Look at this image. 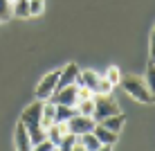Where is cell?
<instances>
[{"instance_id": "obj_1", "label": "cell", "mask_w": 155, "mask_h": 151, "mask_svg": "<svg viewBox=\"0 0 155 151\" xmlns=\"http://www.w3.org/2000/svg\"><path fill=\"white\" fill-rule=\"evenodd\" d=\"M119 86L135 101H140V104H153V90H148V86L144 84V79L130 77V74H128V77H121L119 79Z\"/></svg>"}, {"instance_id": "obj_2", "label": "cell", "mask_w": 155, "mask_h": 151, "mask_svg": "<svg viewBox=\"0 0 155 151\" xmlns=\"http://www.w3.org/2000/svg\"><path fill=\"white\" fill-rule=\"evenodd\" d=\"M115 113H119V106L115 104L113 97L110 95H94V111H92L94 122L104 120L108 115H115Z\"/></svg>"}, {"instance_id": "obj_3", "label": "cell", "mask_w": 155, "mask_h": 151, "mask_svg": "<svg viewBox=\"0 0 155 151\" xmlns=\"http://www.w3.org/2000/svg\"><path fill=\"white\" fill-rule=\"evenodd\" d=\"M41 111H43V99H36L34 104H29L20 113V122L27 126V131H34L41 126Z\"/></svg>"}, {"instance_id": "obj_4", "label": "cell", "mask_w": 155, "mask_h": 151, "mask_svg": "<svg viewBox=\"0 0 155 151\" xmlns=\"http://www.w3.org/2000/svg\"><path fill=\"white\" fill-rule=\"evenodd\" d=\"M65 124H68V131H70V133H74V136H81V133L92 131L97 122H94L92 115H81V113H77V115H72Z\"/></svg>"}, {"instance_id": "obj_5", "label": "cell", "mask_w": 155, "mask_h": 151, "mask_svg": "<svg viewBox=\"0 0 155 151\" xmlns=\"http://www.w3.org/2000/svg\"><path fill=\"white\" fill-rule=\"evenodd\" d=\"M58 72H61V70H54V72L45 74V77L41 79V84L36 86V99H50V97H52V93L56 90Z\"/></svg>"}, {"instance_id": "obj_6", "label": "cell", "mask_w": 155, "mask_h": 151, "mask_svg": "<svg viewBox=\"0 0 155 151\" xmlns=\"http://www.w3.org/2000/svg\"><path fill=\"white\" fill-rule=\"evenodd\" d=\"M54 104H65V106H74L77 104V84L72 86H63V88H56L50 97Z\"/></svg>"}, {"instance_id": "obj_7", "label": "cell", "mask_w": 155, "mask_h": 151, "mask_svg": "<svg viewBox=\"0 0 155 151\" xmlns=\"http://www.w3.org/2000/svg\"><path fill=\"white\" fill-rule=\"evenodd\" d=\"M74 149H85V151H99L104 149V144L97 140V136H94L92 131L88 133H81V136L77 138V144H74Z\"/></svg>"}, {"instance_id": "obj_8", "label": "cell", "mask_w": 155, "mask_h": 151, "mask_svg": "<svg viewBox=\"0 0 155 151\" xmlns=\"http://www.w3.org/2000/svg\"><path fill=\"white\" fill-rule=\"evenodd\" d=\"M79 70L74 63H68L65 68L58 72V81H56V88H63V86H72L74 81H77V77H79Z\"/></svg>"}, {"instance_id": "obj_9", "label": "cell", "mask_w": 155, "mask_h": 151, "mask_svg": "<svg viewBox=\"0 0 155 151\" xmlns=\"http://www.w3.org/2000/svg\"><path fill=\"white\" fill-rule=\"evenodd\" d=\"M92 133L97 136V140H99V142L104 144V149H106V147H113V144L117 142V133H115V131H110V129H106L104 124H99V122L94 124Z\"/></svg>"}, {"instance_id": "obj_10", "label": "cell", "mask_w": 155, "mask_h": 151, "mask_svg": "<svg viewBox=\"0 0 155 151\" xmlns=\"http://www.w3.org/2000/svg\"><path fill=\"white\" fill-rule=\"evenodd\" d=\"M14 140H16V147L20 151H29L31 149V140H29V131L23 122L16 124V133H14Z\"/></svg>"}, {"instance_id": "obj_11", "label": "cell", "mask_w": 155, "mask_h": 151, "mask_svg": "<svg viewBox=\"0 0 155 151\" xmlns=\"http://www.w3.org/2000/svg\"><path fill=\"white\" fill-rule=\"evenodd\" d=\"M124 122H126V115L124 113H115V115H108V117H104V120H99V124H104L106 129H110V131H115V133H119L121 131V126H124Z\"/></svg>"}, {"instance_id": "obj_12", "label": "cell", "mask_w": 155, "mask_h": 151, "mask_svg": "<svg viewBox=\"0 0 155 151\" xmlns=\"http://www.w3.org/2000/svg\"><path fill=\"white\" fill-rule=\"evenodd\" d=\"M54 111H56V104L54 101H47V99H43V111H41V126L43 129H47L52 122H54Z\"/></svg>"}, {"instance_id": "obj_13", "label": "cell", "mask_w": 155, "mask_h": 151, "mask_svg": "<svg viewBox=\"0 0 155 151\" xmlns=\"http://www.w3.org/2000/svg\"><path fill=\"white\" fill-rule=\"evenodd\" d=\"M99 81V74L97 72H92V70H83V72H79V77H77V86H85V88H90L94 93V86H97Z\"/></svg>"}, {"instance_id": "obj_14", "label": "cell", "mask_w": 155, "mask_h": 151, "mask_svg": "<svg viewBox=\"0 0 155 151\" xmlns=\"http://www.w3.org/2000/svg\"><path fill=\"white\" fill-rule=\"evenodd\" d=\"M72 115H77V108H74V106L56 104V111H54V122H68Z\"/></svg>"}, {"instance_id": "obj_15", "label": "cell", "mask_w": 155, "mask_h": 151, "mask_svg": "<svg viewBox=\"0 0 155 151\" xmlns=\"http://www.w3.org/2000/svg\"><path fill=\"white\" fill-rule=\"evenodd\" d=\"M12 14L18 18H27L29 16V0H14L12 2Z\"/></svg>"}, {"instance_id": "obj_16", "label": "cell", "mask_w": 155, "mask_h": 151, "mask_svg": "<svg viewBox=\"0 0 155 151\" xmlns=\"http://www.w3.org/2000/svg\"><path fill=\"white\" fill-rule=\"evenodd\" d=\"M74 108H77V113H81V115H92V111H94V97L77 101V104H74Z\"/></svg>"}, {"instance_id": "obj_17", "label": "cell", "mask_w": 155, "mask_h": 151, "mask_svg": "<svg viewBox=\"0 0 155 151\" xmlns=\"http://www.w3.org/2000/svg\"><path fill=\"white\" fill-rule=\"evenodd\" d=\"M77 138L79 136H74V133H63V138H61V142H58V147L56 149H63V151H70V149H74V144H77Z\"/></svg>"}, {"instance_id": "obj_18", "label": "cell", "mask_w": 155, "mask_h": 151, "mask_svg": "<svg viewBox=\"0 0 155 151\" xmlns=\"http://www.w3.org/2000/svg\"><path fill=\"white\" fill-rule=\"evenodd\" d=\"M113 88H115V86L110 84L106 77H99L97 86H94V95H110V93H113Z\"/></svg>"}, {"instance_id": "obj_19", "label": "cell", "mask_w": 155, "mask_h": 151, "mask_svg": "<svg viewBox=\"0 0 155 151\" xmlns=\"http://www.w3.org/2000/svg\"><path fill=\"white\" fill-rule=\"evenodd\" d=\"M12 16V0H0V23H7Z\"/></svg>"}, {"instance_id": "obj_20", "label": "cell", "mask_w": 155, "mask_h": 151, "mask_svg": "<svg viewBox=\"0 0 155 151\" xmlns=\"http://www.w3.org/2000/svg\"><path fill=\"white\" fill-rule=\"evenodd\" d=\"M106 79H108L113 86H119V79H121V72H119V68L117 66H110L108 70H106V74H104Z\"/></svg>"}, {"instance_id": "obj_21", "label": "cell", "mask_w": 155, "mask_h": 151, "mask_svg": "<svg viewBox=\"0 0 155 151\" xmlns=\"http://www.w3.org/2000/svg\"><path fill=\"white\" fill-rule=\"evenodd\" d=\"M45 129L38 126V129H34V131H29V140H31V147H34L36 142H41V140H45Z\"/></svg>"}, {"instance_id": "obj_22", "label": "cell", "mask_w": 155, "mask_h": 151, "mask_svg": "<svg viewBox=\"0 0 155 151\" xmlns=\"http://www.w3.org/2000/svg\"><path fill=\"white\" fill-rule=\"evenodd\" d=\"M31 149H36V151H52V149H56V144L52 142V140L45 138V140H41V142H36Z\"/></svg>"}, {"instance_id": "obj_23", "label": "cell", "mask_w": 155, "mask_h": 151, "mask_svg": "<svg viewBox=\"0 0 155 151\" xmlns=\"http://www.w3.org/2000/svg\"><path fill=\"white\" fill-rule=\"evenodd\" d=\"M90 97H94V93H92L90 88H85V86H77V101L90 99Z\"/></svg>"}, {"instance_id": "obj_24", "label": "cell", "mask_w": 155, "mask_h": 151, "mask_svg": "<svg viewBox=\"0 0 155 151\" xmlns=\"http://www.w3.org/2000/svg\"><path fill=\"white\" fill-rule=\"evenodd\" d=\"M43 7H45V2H43V0H29V16L41 14Z\"/></svg>"}, {"instance_id": "obj_25", "label": "cell", "mask_w": 155, "mask_h": 151, "mask_svg": "<svg viewBox=\"0 0 155 151\" xmlns=\"http://www.w3.org/2000/svg\"><path fill=\"white\" fill-rule=\"evenodd\" d=\"M12 2H14V0H12Z\"/></svg>"}]
</instances>
